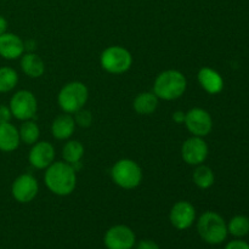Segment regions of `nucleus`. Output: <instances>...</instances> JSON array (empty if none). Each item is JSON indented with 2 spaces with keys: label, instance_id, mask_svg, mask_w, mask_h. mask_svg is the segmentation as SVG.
<instances>
[{
  "label": "nucleus",
  "instance_id": "30",
  "mask_svg": "<svg viewBox=\"0 0 249 249\" xmlns=\"http://www.w3.org/2000/svg\"><path fill=\"white\" fill-rule=\"evenodd\" d=\"M7 32V21L4 16L0 15V36Z\"/></svg>",
  "mask_w": 249,
  "mask_h": 249
},
{
  "label": "nucleus",
  "instance_id": "26",
  "mask_svg": "<svg viewBox=\"0 0 249 249\" xmlns=\"http://www.w3.org/2000/svg\"><path fill=\"white\" fill-rule=\"evenodd\" d=\"M12 118L11 109L6 105H0V124L10 123Z\"/></svg>",
  "mask_w": 249,
  "mask_h": 249
},
{
  "label": "nucleus",
  "instance_id": "28",
  "mask_svg": "<svg viewBox=\"0 0 249 249\" xmlns=\"http://www.w3.org/2000/svg\"><path fill=\"white\" fill-rule=\"evenodd\" d=\"M136 246V249H160L157 242L152 240H141Z\"/></svg>",
  "mask_w": 249,
  "mask_h": 249
},
{
  "label": "nucleus",
  "instance_id": "11",
  "mask_svg": "<svg viewBox=\"0 0 249 249\" xmlns=\"http://www.w3.org/2000/svg\"><path fill=\"white\" fill-rule=\"evenodd\" d=\"M181 157L189 165L202 164L208 157V145L203 138L191 136L182 143Z\"/></svg>",
  "mask_w": 249,
  "mask_h": 249
},
{
  "label": "nucleus",
  "instance_id": "10",
  "mask_svg": "<svg viewBox=\"0 0 249 249\" xmlns=\"http://www.w3.org/2000/svg\"><path fill=\"white\" fill-rule=\"evenodd\" d=\"M39 185L36 178L32 174H22L15 179L11 186V194L15 201L18 203H29L36 197Z\"/></svg>",
  "mask_w": 249,
  "mask_h": 249
},
{
  "label": "nucleus",
  "instance_id": "9",
  "mask_svg": "<svg viewBox=\"0 0 249 249\" xmlns=\"http://www.w3.org/2000/svg\"><path fill=\"white\" fill-rule=\"evenodd\" d=\"M185 125L194 136L204 138L213 129V119L208 111L199 107L190 109L185 116Z\"/></svg>",
  "mask_w": 249,
  "mask_h": 249
},
{
  "label": "nucleus",
  "instance_id": "12",
  "mask_svg": "<svg viewBox=\"0 0 249 249\" xmlns=\"http://www.w3.org/2000/svg\"><path fill=\"white\" fill-rule=\"evenodd\" d=\"M169 220L177 230H187L196 220V209L189 201L177 202L170 209Z\"/></svg>",
  "mask_w": 249,
  "mask_h": 249
},
{
  "label": "nucleus",
  "instance_id": "3",
  "mask_svg": "<svg viewBox=\"0 0 249 249\" xmlns=\"http://www.w3.org/2000/svg\"><path fill=\"white\" fill-rule=\"evenodd\" d=\"M197 231L202 240L212 246L221 245L228 237V224L215 212H204L197 221Z\"/></svg>",
  "mask_w": 249,
  "mask_h": 249
},
{
  "label": "nucleus",
  "instance_id": "22",
  "mask_svg": "<svg viewBox=\"0 0 249 249\" xmlns=\"http://www.w3.org/2000/svg\"><path fill=\"white\" fill-rule=\"evenodd\" d=\"M228 232L236 238H242L249 233V218L246 215H236L229 221Z\"/></svg>",
  "mask_w": 249,
  "mask_h": 249
},
{
  "label": "nucleus",
  "instance_id": "29",
  "mask_svg": "<svg viewBox=\"0 0 249 249\" xmlns=\"http://www.w3.org/2000/svg\"><path fill=\"white\" fill-rule=\"evenodd\" d=\"M185 116H186L185 112L177 111L174 112V114H173V121H174L177 124H181L185 122Z\"/></svg>",
  "mask_w": 249,
  "mask_h": 249
},
{
  "label": "nucleus",
  "instance_id": "19",
  "mask_svg": "<svg viewBox=\"0 0 249 249\" xmlns=\"http://www.w3.org/2000/svg\"><path fill=\"white\" fill-rule=\"evenodd\" d=\"M158 100L160 99L156 96L153 91L140 92V94L134 99V111L138 114H141V116L152 114L158 107Z\"/></svg>",
  "mask_w": 249,
  "mask_h": 249
},
{
  "label": "nucleus",
  "instance_id": "1",
  "mask_svg": "<svg viewBox=\"0 0 249 249\" xmlns=\"http://www.w3.org/2000/svg\"><path fill=\"white\" fill-rule=\"evenodd\" d=\"M44 181L56 196H68L77 186V172L67 162H53L46 168Z\"/></svg>",
  "mask_w": 249,
  "mask_h": 249
},
{
  "label": "nucleus",
  "instance_id": "18",
  "mask_svg": "<svg viewBox=\"0 0 249 249\" xmlns=\"http://www.w3.org/2000/svg\"><path fill=\"white\" fill-rule=\"evenodd\" d=\"M21 68L29 78H39L45 72V63L40 56L34 53H27L21 56Z\"/></svg>",
  "mask_w": 249,
  "mask_h": 249
},
{
  "label": "nucleus",
  "instance_id": "6",
  "mask_svg": "<svg viewBox=\"0 0 249 249\" xmlns=\"http://www.w3.org/2000/svg\"><path fill=\"white\" fill-rule=\"evenodd\" d=\"M101 67L111 74H122L130 70L133 56L123 46H108L105 49L100 57Z\"/></svg>",
  "mask_w": 249,
  "mask_h": 249
},
{
  "label": "nucleus",
  "instance_id": "13",
  "mask_svg": "<svg viewBox=\"0 0 249 249\" xmlns=\"http://www.w3.org/2000/svg\"><path fill=\"white\" fill-rule=\"evenodd\" d=\"M55 160V148L48 141H36L32 145L28 160L32 167L36 169H46Z\"/></svg>",
  "mask_w": 249,
  "mask_h": 249
},
{
  "label": "nucleus",
  "instance_id": "5",
  "mask_svg": "<svg viewBox=\"0 0 249 249\" xmlns=\"http://www.w3.org/2000/svg\"><path fill=\"white\" fill-rule=\"evenodd\" d=\"M111 178L117 186L133 190L142 181V169L135 160L124 158L114 163L111 169Z\"/></svg>",
  "mask_w": 249,
  "mask_h": 249
},
{
  "label": "nucleus",
  "instance_id": "21",
  "mask_svg": "<svg viewBox=\"0 0 249 249\" xmlns=\"http://www.w3.org/2000/svg\"><path fill=\"white\" fill-rule=\"evenodd\" d=\"M192 179H194L195 185L197 187L202 190H207L213 186L215 177H214V173L211 168L207 167V165L199 164L196 165V169L194 170V174H192Z\"/></svg>",
  "mask_w": 249,
  "mask_h": 249
},
{
  "label": "nucleus",
  "instance_id": "27",
  "mask_svg": "<svg viewBox=\"0 0 249 249\" xmlns=\"http://www.w3.org/2000/svg\"><path fill=\"white\" fill-rule=\"evenodd\" d=\"M225 249H249V243L241 240V238H236V240L230 241L225 246Z\"/></svg>",
  "mask_w": 249,
  "mask_h": 249
},
{
  "label": "nucleus",
  "instance_id": "16",
  "mask_svg": "<svg viewBox=\"0 0 249 249\" xmlns=\"http://www.w3.org/2000/svg\"><path fill=\"white\" fill-rule=\"evenodd\" d=\"M74 130V117L71 116L70 113L56 117L53 122V125H51V133H53V138L57 139V140H67L73 135Z\"/></svg>",
  "mask_w": 249,
  "mask_h": 249
},
{
  "label": "nucleus",
  "instance_id": "24",
  "mask_svg": "<svg viewBox=\"0 0 249 249\" xmlns=\"http://www.w3.org/2000/svg\"><path fill=\"white\" fill-rule=\"evenodd\" d=\"M18 83V74L11 67H0V92H9L16 88Z\"/></svg>",
  "mask_w": 249,
  "mask_h": 249
},
{
  "label": "nucleus",
  "instance_id": "8",
  "mask_svg": "<svg viewBox=\"0 0 249 249\" xmlns=\"http://www.w3.org/2000/svg\"><path fill=\"white\" fill-rule=\"evenodd\" d=\"M104 243L107 249H133L136 245V236L129 226L114 225L105 233Z\"/></svg>",
  "mask_w": 249,
  "mask_h": 249
},
{
  "label": "nucleus",
  "instance_id": "25",
  "mask_svg": "<svg viewBox=\"0 0 249 249\" xmlns=\"http://www.w3.org/2000/svg\"><path fill=\"white\" fill-rule=\"evenodd\" d=\"M74 121L75 125H79L80 128H89L92 123V114L89 109L82 108L75 112Z\"/></svg>",
  "mask_w": 249,
  "mask_h": 249
},
{
  "label": "nucleus",
  "instance_id": "15",
  "mask_svg": "<svg viewBox=\"0 0 249 249\" xmlns=\"http://www.w3.org/2000/svg\"><path fill=\"white\" fill-rule=\"evenodd\" d=\"M199 85L211 95L219 94L224 89V79L215 70L211 67H203L197 74Z\"/></svg>",
  "mask_w": 249,
  "mask_h": 249
},
{
  "label": "nucleus",
  "instance_id": "23",
  "mask_svg": "<svg viewBox=\"0 0 249 249\" xmlns=\"http://www.w3.org/2000/svg\"><path fill=\"white\" fill-rule=\"evenodd\" d=\"M18 133L21 141L23 143H26V145H34L38 141L39 136H40L39 126L36 125V123L32 122L31 119L23 122L21 128L18 129Z\"/></svg>",
  "mask_w": 249,
  "mask_h": 249
},
{
  "label": "nucleus",
  "instance_id": "7",
  "mask_svg": "<svg viewBox=\"0 0 249 249\" xmlns=\"http://www.w3.org/2000/svg\"><path fill=\"white\" fill-rule=\"evenodd\" d=\"M12 117L18 121H29L33 118L38 109V102L33 92L28 90H19L12 95L9 105Z\"/></svg>",
  "mask_w": 249,
  "mask_h": 249
},
{
  "label": "nucleus",
  "instance_id": "20",
  "mask_svg": "<svg viewBox=\"0 0 249 249\" xmlns=\"http://www.w3.org/2000/svg\"><path fill=\"white\" fill-rule=\"evenodd\" d=\"M84 146L78 140H70L62 148V157L65 162L73 165L79 163L84 156Z\"/></svg>",
  "mask_w": 249,
  "mask_h": 249
},
{
  "label": "nucleus",
  "instance_id": "4",
  "mask_svg": "<svg viewBox=\"0 0 249 249\" xmlns=\"http://www.w3.org/2000/svg\"><path fill=\"white\" fill-rule=\"evenodd\" d=\"M89 99V90L82 82H71L60 90L57 102L65 113L74 114L79 109L84 108Z\"/></svg>",
  "mask_w": 249,
  "mask_h": 249
},
{
  "label": "nucleus",
  "instance_id": "2",
  "mask_svg": "<svg viewBox=\"0 0 249 249\" xmlns=\"http://www.w3.org/2000/svg\"><path fill=\"white\" fill-rule=\"evenodd\" d=\"M187 88V80L180 71L168 70L160 73L153 83V92L158 99L172 101L181 97Z\"/></svg>",
  "mask_w": 249,
  "mask_h": 249
},
{
  "label": "nucleus",
  "instance_id": "17",
  "mask_svg": "<svg viewBox=\"0 0 249 249\" xmlns=\"http://www.w3.org/2000/svg\"><path fill=\"white\" fill-rule=\"evenodd\" d=\"M21 142L18 129L11 123L0 124V151L12 152L17 150Z\"/></svg>",
  "mask_w": 249,
  "mask_h": 249
},
{
  "label": "nucleus",
  "instance_id": "14",
  "mask_svg": "<svg viewBox=\"0 0 249 249\" xmlns=\"http://www.w3.org/2000/svg\"><path fill=\"white\" fill-rule=\"evenodd\" d=\"M24 43L17 34L6 33L0 36V56L5 60H17L24 53Z\"/></svg>",
  "mask_w": 249,
  "mask_h": 249
}]
</instances>
